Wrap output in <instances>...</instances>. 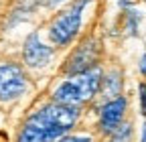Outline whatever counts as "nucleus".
<instances>
[{"instance_id": "9b49d317", "label": "nucleus", "mask_w": 146, "mask_h": 142, "mask_svg": "<svg viewBox=\"0 0 146 142\" xmlns=\"http://www.w3.org/2000/svg\"><path fill=\"white\" fill-rule=\"evenodd\" d=\"M39 2L43 4V6H57V4H61V2H65V0H39Z\"/></svg>"}, {"instance_id": "9d476101", "label": "nucleus", "mask_w": 146, "mask_h": 142, "mask_svg": "<svg viewBox=\"0 0 146 142\" xmlns=\"http://www.w3.org/2000/svg\"><path fill=\"white\" fill-rule=\"evenodd\" d=\"M59 142H91L87 136H69V138H63Z\"/></svg>"}, {"instance_id": "f03ea898", "label": "nucleus", "mask_w": 146, "mask_h": 142, "mask_svg": "<svg viewBox=\"0 0 146 142\" xmlns=\"http://www.w3.org/2000/svg\"><path fill=\"white\" fill-rule=\"evenodd\" d=\"M102 83V73L100 69H87L83 73L73 75V79L61 83L53 94V100L57 104L65 106H77L89 98H94L96 92L100 90Z\"/></svg>"}, {"instance_id": "ddd939ff", "label": "nucleus", "mask_w": 146, "mask_h": 142, "mask_svg": "<svg viewBox=\"0 0 146 142\" xmlns=\"http://www.w3.org/2000/svg\"><path fill=\"white\" fill-rule=\"evenodd\" d=\"M142 142H146V124H144V134H142Z\"/></svg>"}, {"instance_id": "f8f14e48", "label": "nucleus", "mask_w": 146, "mask_h": 142, "mask_svg": "<svg viewBox=\"0 0 146 142\" xmlns=\"http://www.w3.org/2000/svg\"><path fill=\"white\" fill-rule=\"evenodd\" d=\"M142 73H146V55L142 57Z\"/></svg>"}, {"instance_id": "1a4fd4ad", "label": "nucleus", "mask_w": 146, "mask_h": 142, "mask_svg": "<svg viewBox=\"0 0 146 142\" xmlns=\"http://www.w3.org/2000/svg\"><path fill=\"white\" fill-rule=\"evenodd\" d=\"M140 108H142V114H146V83L140 85Z\"/></svg>"}, {"instance_id": "f257e3e1", "label": "nucleus", "mask_w": 146, "mask_h": 142, "mask_svg": "<svg viewBox=\"0 0 146 142\" xmlns=\"http://www.w3.org/2000/svg\"><path fill=\"white\" fill-rule=\"evenodd\" d=\"M75 120H77L75 106H65L57 102L29 118V122L36 124V128L43 132V142H53L59 136H63L75 124Z\"/></svg>"}, {"instance_id": "6e6552de", "label": "nucleus", "mask_w": 146, "mask_h": 142, "mask_svg": "<svg viewBox=\"0 0 146 142\" xmlns=\"http://www.w3.org/2000/svg\"><path fill=\"white\" fill-rule=\"evenodd\" d=\"M120 128H122V132L118 130L114 134V142H128V140H130V128H128V126H120Z\"/></svg>"}, {"instance_id": "423d86ee", "label": "nucleus", "mask_w": 146, "mask_h": 142, "mask_svg": "<svg viewBox=\"0 0 146 142\" xmlns=\"http://www.w3.org/2000/svg\"><path fill=\"white\" fill-rule=\"evenodd\" d=\"M53 55V51L41 43V39L36 37V35H31V37L27 39V45H25V63L29 67H45L49 63Z\"/></svg>"}, {"instance_id": "39448f33", "label": "nucleus", "mask_w": 146, "mask_h": 142, "mask_svg": "<svg viewBox=\"0 0 146 142\" xmlns=\"http://www.w3.org/2000/svg\"><path fill=\"white\" fill-rule=\"evenodd\" d=\"M98 59V45L96 43H83L79 49H75V53L69 57L67 61V67L65 71L69 75H77V73H83V71H87L91 65H94V61Z\"/></svg>"}, {"instance_id": "0eeeda50", "label": "nucleus", "mask_w": 146, "mask_h": 142, "mask_svg": "<svg viewBox=\"0 0 146 142\" xmlns=\"http://www.w3.org/2000/svg\"><path fill=\"white\" fill-rule=\"evenodd\" d=\"M124 110H126V102L122 98L108 102L102 110V128L104 130H116L122 116H124Z\"/></svg>"}, {"instance_id": "20e7f679", "label": "nucleus", "mask_w": 146, "mask_h": 142, "mask_svg": "<svg viewBox=\"0 0 146 142\" xmlns=\"http://www.w3.org/2000/svg\"><path fill=\"white\" fill-rule=\"evenodd\" d=\"M27 77L18 65H2L0 67V100L8 102L27 92Z\"/></svg>"}, {"instance_id": "7ed1b4c3", "label": "nucleus", "mask_w": 146, "mask_h": 142, "mask_svg": "<svg viewBox=\"0 0 146 142\" xmlns=\"http://www.w3.org/2000/svg\"><path fill=\"white\" fill-rule=\"evenodd\" d=\"M87 2L89 0H79L69 10L61 12L55 19V23L51 25V31H49V37L55 45H67L77 35V31L81 27V10Z\"/></svg>"}]
</instances>
